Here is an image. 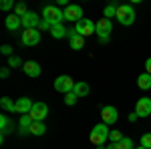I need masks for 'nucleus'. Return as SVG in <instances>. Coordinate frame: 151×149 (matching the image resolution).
<instances>
[{
	"label": "nucleus",
	"instance_id": "f257e3e1",
	"mask_svg": "<svg viewBox=\"0 0 151 149\" xmlns=\"http://www.w3.org/2000/svg\"><path fill=\"white\" fill-rule=\"evenodd\" d=\"M117 22L123 24V26H131V24L135 22V10H133V6L131 4H119V8H117Z\"/></svg>",
	"mask_w": 151,
	"mask_h": 149
},
{
	"label": "nucleus",
	"instance_id": "f03ea898",
	"mask_svg": "<svg viewBox=\"0 0 151 149\" xmlns=\"http://www.w3.org/2000/svg\"><path fill=\"white\" fill-rule=\"evenodd\" d=\"M109 125H105V123H99V125H95L93 127V131H91V143L93 145H103L105 141L109 139Z\"/></svg>",
	"mask_w": 151,
	"mask_h": 149
},
{
	"label": "nucleus",
	"instance_id": "7ed1b4c3",
	"mask_svg": "<svg viewBox=\"0 0 151 149\" xmlns=\"http://www.w3.org/2000/svg\"><path fill=\"white\" fill-rule=\"evenodd\" d=\"M42 18H45L50 26H55V24H60L63 20H65V12H60L58 6H45Z\"/></svg>",
	"mask_w": 151,
	"mask_h": 149
},
{
	"label": "nucleus",
	"instance_id": "20e7f679",
	"mask_svg": "<svg viewBox=\"0 0 151 149\" xmlns=\"http://www.w3.org/2000/svg\"><path fill=\"white\" fill-rule=\"evenodd\" d=\"M75 85H77V83L70 79L69 75H60V77H57V81H55V89H57L58 93H65V95L73 91Z\"/></svg>",
	"mask_w": 151,
	"mask_h": 149
},
{
	"label": "nucleus",
	"instance_id": "39448f33",
	"mask_svg": "<svg viewBox=\"0 0 151 149\" xmlns=\"http://www.w3.org/2000/svg\"><path fill=\"white\" fill-rule=\"evenodd\" d=\"M75 30L81 36H89L93 32H97V24H93V20H89V18H81L79 22L75 24Z\"/></svg>",
	"mask_w": 151,
	"mask_h": 149
},
{
	"label": "nucleus",
	"instance_id": "423d86ee",
	"mask_svg": "<svg viewBox=\"0 0 151 149\" xmlns=\"http://www.w3.org/2000/svg\"><path fill=\"white\" fill-rule=\"evenodd\" d=\"M20 40H22L24 46H36L40 42V32H38V28H30V30H24L22 36H20Z\"/></svg>",
	"mask_w": 151,
	"mask_h": 149
},
{
	"label": "nucleus",
	"instance_id": "0eeeda50",
	"mask_svg": "<svg viewBox=\"0 0 151 149\" xmlns=\"http://www.w3.org/2000/svg\"><path fill=\"white\" fill-rule=\"evenodd\" d=\"M30 117H32V121H45L48 115V107L47 103H42V101H38V103L32 105V111H30Z\"/></svg>",
	"mask_w": 151,
	"mask_h": 149
},
{
	"label": "nucleus",
	"instance_id": "6e6552de",
	"mask_svg": "<svg viewBox=\"0 0 151 149\" xmlns=\"http://www.w3.org/2000/svg\"><path fill=\"white\" fill-rule=\"evenodd\" d=\"M81 18H85V16H83V8H81V6H77V4H69V6L65 8V20H73V22L77 24Z\"/></svg>",
	"mask_w": 151,
	"mask_h": 149
},
{
	"label": "nucleus",
	"instance_id": "1a4fd4ad",
	"mask_svg": "<svg viewBox=\"0 0 151 149\" xmlns=\"http://www.w3.org/2000/svg\"><path fill=\"white\" fill-rule=\"evenodd\" d=\"M40 16L36 14V12L32 10H28L26 14L22 16V26H24V30H30V28H38V24H40Z\"/></svg>",
	"mask_w": 151,
	"mask_h": 149
},
{
	"label": "nucleus",
	"instance_id": "9d476101",
	"mask_svg": "<svg viewBox=\"0 0 151 149\" xmlns=\"http://www.w3.org/2000/svg\"><path fill=\"white\" fill-rule=\"evenodd\" d=\"M135 113L139 117H151V99L149 97H141L135 105Z\"/></svg>",
	"mask_w": 151,
	"mask_h": 149
},
{
	"label": "nucleus",
	"instance_id": "9b49d317",
	"mask_svg": "<svg viewBox=\"0 0 151 149\" xmlns=\"http://www.w3.org/2000/svg\"><path fill=\"white\" fill-rule=\"evenodd\" d=\"M67 36H69V45H70L73 50H81L83 46H85V36H81L75 28H70Z\"/></svg>",
	"mask_w": 151,
	"mask_h": 149
},
{
	"label": "nucleus",
	"instance_id": "f8f14e48",
	"mask_svg": "<svg viewBox=\"0 0 151 149\" xmlns=\"http://www.w3.org/2000/svg\"><path fill=\"white\" fill-rule=\"evenodd\" d=\"M101 117H103V123L105 125H113L117 119H119V115H117V109L113 105H107L103 107V111H101Z\"/></svg>",
	"mask_w": 151,
	"mask_h": 149
},
{
	"label": "nucleus",
	"instance_id": "ddd939ff",
	"mask_svg": "<svg viewBox=\"0 0 151 149\" xmlns=\"http://www.w3.org/2000/svg\"><path fill=\"white\" fill-rule=\"evenodd\" d=\"M111 30H113V24H111V20L103 16V18L97 22V32H95V35H97V36H109V35H111Z\"/></svg>",
	"mask_w": 151,
	"mask_h": 149
},
{
	"label": "nucleus",
	"instance_id": "4468645a",
	"mask_svg": "<svg viewBox=\"0 0 151 149\" xmlns=\"http://www.w3.org/2000/svg\"><path fill=\"white\" fill-rule=\"evenodd\" d=\"M32 101L28 99V97H20L18 101H16V113H20V115H28L30 111H32Z\"/></svg>",
	"mask_w": 151,
	"mask_h": 149
},
{
	"label": "nucleus",
	"instance_id": "2eb2a0df",
	"mask_svg": "<svg viewBox=\"0 0 151 149\" xmlns=\"http://www.w3.org/2000/svg\"><path fill=\"white\" fill-rule=\"evenodd\" d=\"M22 71H24L26 77H40V65L35 63V60H26L24 67H22Z\"/></svg>",
	"mask_w": 151,
	"mask_h": 149
},
{
	"label": "nucleus",
	"instance_id": "dca6fc26",
	"mask_svg": "<svg viewBox=\"0 0 151 149\" xmlns=\"http://www.w3.org/2000/svg\"><path fill=\"white\" fill-rule=\"evenodd\" d=\"M4 24H6V28H8V30H12V32H14L18 26H22V18H20V16H16L14 12H10V14L6 16Z\"/></svg>",
	"mask_w": 151,
	"mask_h": 149
},
{
	"label": "nucleus",
	"instance_id": "f3484780",
	"mask_svg": "<svg viewBox=\"0 0 151 149\" xmlns=\"http://www.w3.org/2000/svg\"><path fill=\"white\" fill-rule=\"evenodd\" d=\"M30 125H32V117L30 115H20V121H18V127H20V133H30Z\"/></svg>",
	"mask_w": 151,
	"mask_h": 149
},
{
	"label": "nucleus",
	"instance_id": "a211bd4d",
	"mask_svg": "<svg viewBox=\"0 0 151 149\" xmlns=\"http://www.w3.org/2000/svg\"><path fill=\"white\" fill-rule=\"evenodd\" d=\"M75 95L77 97H87L89 95V91H91V87H89V83H85V81H79L77 85H75Z\"/></svg>",
	"mask_w": 151,
	"mask_h": 149
},
{
	"label": "nucleus",
	"instance_id": "6ab92c4d",
	"mask_svg": "<svg viewBox=\"0 0 151 149\" xmlns=\"http://www.w3.org/2000/svg\"><path fill=\"white\" fill-rule=\"evenodd\" d=\"M0 127H2V129H0V133H2V139H4L12 131V123H10V119H8L6 115H0Z\"/></svg>",
	"mask_w": 151,
	"mask_h": 149
},
{
	"label": "nucleus",
	"instance_id": "aec40b11",
	"mask_svg": "<svg viewBox=\"0 0 151 149\" xmlns=\"http://www.w3.org/2000/svg\"><path fill=\"white\" fill-rule=\"evenodd\" d=\"M0 107H2L6 113H16V101H12L8 97H2V99H0Z\"/></svg>",
	"mask_w": 151,
	"mask_h": 149
},
{
	"label": "nucleus",
	"instance_id": "412c9836",
	"mask_svg": "<svg viewBox=\"0 0 151 149\" xmlns=\"http://www.w3.org/2000/svg\"><path fill=\"white\" fill-rule=\"evenodd\" d=\"M137 85H139V89H143V91L151 89V75L149 73H141L139 79H137Z\"/></svg>",
	"mask_w": 151,
	"mask_h": 149
},
{
	"label": "nucleus",
	"instance_id": "4be33fe9",
	"mask_svg": "<svg viewBox=\"0 0 151 149\" xmlns=\"http://www.w3.org/2000/svg\"><path fill=\"white\" fill-rule=\"evenodd\" d=\"M45 131H47L45 121H32V125H30V133H32V135L40 137V135H45Z\"/></svg>",
	"mask_w": 151,
	"mask_h": 149
},
{
	"label": "nucleus",
	"instance_id": "5701e85b",
	"mask_svg": "<svg viewBox=\"0 0 151 149\" xmlns=\"http://www.w3.org/2000/svg\"><path fill=\"white\" fill-rule=\"evenodd\" d=\"M50 35H52V38H63V36L69 35V30H67L63 24H55V26L50 28Z\"/></svg>",
	"mask_w": 151,
	"mask_h": 149
},
{
	"label": "nucleus",
	"instance_id": "b1692460",
	"mask_svg": "<svg viewBox=\"0 0 151 149\" xmlns=\"http://www.w3.org/2000/svg\"><path fill=\"white\" fill-rule=\"evenodd\" d=\"M8 67L10 69H18V67H24V63L18 55H12V57H8Z\"/></svg>",
	"mask_w": 151,
	"mask_h": 149
},
{
	"label": "nucleus",
	"instance_id": "393cba45",
	"mask_svg": "<svg viewBox=\"0 0 151 149\" xmlns=\"http://www.w3.org/2000/svg\"><path fill=\"white\" fill-rule=\"evenodd\" d=\"M117 8H119L117 4H109V6H105V10H103L105 18H109V20H111L113 16H117Z\"/></svg>",
	"mask_w": 151,
	"mask_h": 149
},
{
	"label": "nucleus",
	"instance_id": "a878e982",
	"mask_svg": "<svg viewBox=\"0 0 151 149\" xmlns=\"http://www.w3.org/2000/svg\"><path fill=\"white\" fill-rule=\"evenodd\" d=\"M26 12H28V10H26V4H24V2H18V4H16V8H14V14L22 18Z\"/></svg>",
	"mask_w": 151,
	"mask_h": 149
},
{
	"label": "nucleus",
	"instance_id": "bb28decb",
	"mask_svg": "<svg viewBox=\"0 0 151 149\" xmlns=\"http://www.w3.org/2000/svg\"><path fill=\"white\" fill-rule=\"evenodd\" d=\"M117 145H119V149H133V141H131L129 137H123Z\"/></svg>",
	"mask_w": 151,
	"mask_h": 149
},
{
	"label": "nucleus",
	"instance_id": "cd10ccee",
	"mask_svg": "<svg viewBox=\"0 0 151 149\" xmlns=\"http://www.w3.org/2000/svg\"><path fill=\"white\" fill-rule=\"evenodd\" d=\"M121 139H123V135H121V131H117V129L109 133V141H111V143H119Z\"/></svg>",
	"mask_w": 151,
	"mask_h": 149
},
{
	"label": "nucleus",
	"instance_id": "c85d7f7f",
	"mask_svg": "<svg viewBox=\"0 0 151 149\" xmlns=\"http://www.w3.org/2000/svg\"><path fill=\"white\" fill-rule=\"evenodd\" d=\"M65 103L69 105V107L77 103V95H75V91H70V93H67V95H65Z\"/></svg>",
	"mask_w": 151,
	"mask_h": 149
},
{
	"label": "nucleus",
	"instance_id": "c756f323",
	"mask_svg": "<svg viewBox=\"0 0 151 149\" xmlns=\"http://www.w3.org/2000/svg\"><path fill=\"white\" fill-rule=\"evenodd\" d=\"M141 145L151 149V133H143V135H141Z\"/></svg>",
	"mask_w": 151,
	"mask_h": 149
},
{
	"label": "nucleus",
	"instance_id": "7c9ffc66",
	"mask_svg": "<svg viewBox=\"0 0 151 149\" xmlns=\"http://www.w3.org/2000/svg\"><path fill=\"white\" fill-rule=\"evenodd\" d=\"M0 8H2V10H10V8H16V4H14L12 0H2V2H0Z\"/></svg>",
	"mask_w": 151,
	"mask_h": 149
},
{
	"label": "nucleus",
	"instance_id": "2f4dec72",
	"mask_svg": "<svg viewBox=\"0 0 151 149\" xmlns=\"http://www.w3.org/2000/svg\"><path fill=\"white\" fill-rule=\"evenodd\" d=\"M0 53L6 55V57H12V46L10 45H2V46H0Z\"/></svg>",
	"mask_w": 151,
	"mask_h": 149
},
{
	"label": "nucleus",
	"instance_id": "473e14b6",
	"mask_svg": "<svg viewBox=\"0 0 151 149\" xmlns=\"http://www.w3.org/2000/svg\"><path fill=\"white\" fill-rule=\"evenodd\" d=\"M50 28H52V26H50V24L42 18V20H40V24H38V30H50Z\"/></svg>",
	"mask_w": 151,
	"mask_h": 149
},
{
	"label": "nucleus",
	"instance_id": "72a5a7b5",
	"mask_svg": "<svg viewBox=\"0 0 151 149\" xmlns=\"http://www.w3.org/2000/svg\"><path fill=\"white\" fill-rule=\"evenodd\" d=\"M0 77H2V79H6V77H10V69H8V67H4V69L0 71Z\"/></svg>",
	"mask_w": 151,
	"mask_h": 149
},
{
	"label": "nucleus",
	"instance_id": "f704fd0d",
	"mask_svg": "<svg viewBox=\"0 0 151 149\" xmlns=\"http://www.w3.org/2000/svg\"><path fill=\"white\" fill-rule=\"evenodd\" d=\"M145 73H149V75H151V58L145 60Z\"/></svg>",
	"mask_w": 151,
	"mask_h": 149
},
{
	"label": "nucleus",
	"instance_id": "c9c22d12",
	"mask_svg": "<svg viewBox=\"0 0 151 149\" xmlns=\"http://www.w3.org/2000/svg\"><path fill=\"white\" fill-rule=\"evenodd\" d=\"M137 119H139V115H137V113H131V115H129V121H131V123H135Z\"/></svg>",
	"mask_w": 151,
	"mask_h": 149
},
{
	"label": "nucleus",
	"instance_id": "e433bc0d",
	"mask_svg": "<svg viewBox=\"0 0 151 149\" xmlns=\"http://www.w3.org/2000/svg\"><path fill=\"white\" fill-rule=\"evenodd\" d=\"M109 42V36H99V45H107Z\"/></svg>",
	"mask_w": 151,
	"mask_h": 149
},
{
	"label": "nucleus",
	"instance_id": "4c0bfd02",
	"mask_svg": "<svg viewBox=\"0 0 151 149\" xmlns=\"http://www.w3.org/2000/svg\"><path fill=\"white\" fill-rule=\"evenodd\" d=\"M105 149H119V145L117 143H109V147H105Z\"/></svg>",
	"mask_w": 151,
	"mask_h": 149
},
{
	"label": "nucleus",
	"instance_id": "58836bf2",
	"mask_svg": "<svg viewBox=\"0 0 151 149\" xmlns=\"http://www.w3.org/2000/svg\"><path fill=\"white\" fill-rule=\"evenodd\" d=\"M137 149H147V147H143V145H139V147H137Z\"/></svg>",
	"mask_w": 151,
	"mask_h": 149
}]
</instances>
